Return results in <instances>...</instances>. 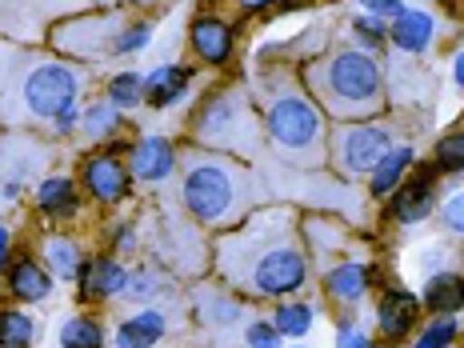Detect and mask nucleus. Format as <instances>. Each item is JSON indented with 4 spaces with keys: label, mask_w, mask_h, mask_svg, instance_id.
Listing matches in <instances>:
<instances>
[{
    "label": "nucleus",
    "mask_w": 464,
    "mask_h": 348,
    "mask_svg": "<svg viewBox=\"0 0 464 348\" xmlns=\"http://www.w3.org/2000/svg\"><path fill=\"white\" fill-rule=\"evenodd\" d=\"M336 348H372L369 333L356 324H341V336H336Z\"/></svg>",
    "instance_id": "f704fd0d"
},
{
    "label": "nucleus",
    "mask_w": 464,
    "mask_h": 348,
    "mask_svg": "<svg viewBox=\"0 0 464 348\" xmlns=\"http://www.w3.org/2000/svg\"><path fill=\"white\" fill-rule=\"evenodd\" d=\"M432 33H437V21L420 8H401L392 16V44L401 53H424L432 44Z\"/></svg>",
    "instance_id": "ddd939ff"
},
{
    "label": "nucleus",
    "mask_w": 464,
    "mask_h": 348,
    "mask_svg": "<svg viewBox=\"0 0 464 348\" xmlns=\"http://www.w3.org/2000/svg\"><path fill=\"white\" fill-rule=\"evenodd\" d=\"M369 268L364 265H336V268H328L324 273V285H328V293L336 296V301H361L364 296V288H369Z\"/></svg>",
    "instance_id": "4be33fe9"
},
{
    "label": "nucleus",
    "mask_w": 464,
    "mask_h": 348,
    "mask_svg": "<svg viewBox=\"0 0 464 348\" xmlns=\"http://www.w3.org/2000/svg\"><path fill=\"white\" fill-rule=\"evenodd\" d=\"M44 256H48V268H53L56 276L81 280V248H76V240H69V237H48Z\"/></svg>",
    "instance_id": "5701e85b"
},
{
    "label": "nucleus",
    "mask_w": 464,
    "mask_h": 348,
    "mask_svg": "<svg viewBox=\"0 0 464 348\" xmlns=\"http://www.w3.org/2000/svg\"><path fill=\"white\" fill-rule=\"evenodd\" d=\"M81 288H84V296H116L129 288V273L121 268V260L101 256L81 273Z\"/></svg>",
    "instance_id": "2eb2a0df"
},
{
    "label": "nucleus",
    "mask_w": 464,
    "mask_h": 348,
    "mask_svg": "<svg viewBox=\"0 0 464 348\" xmlns=\"http://www.w3.org/2000/svg\"><path fill=\"white\" fill-rule=\"evenodd\" d=\"M205 308H200V313H205V316H212V321H220V324H225V321H237V316H240V304H232V301H220V296H205Z\"/></svg>",
    "instance_id": "473e14b6"
},
{
    "label": "nucleus",
    "mask_w": 464,
    "mask_h": 348,
    "mask_svg": "<svg viewBox=\"0 0 464 348\" xmlns=\"http://www.w3.org/2000/svg\"><path fill=\"white\" fill-rule=\"evenodd\" d=\"M437 169L440 172H464V132H449L437 144Z\"/></svg>",
    "instance_id": "c85d7f7f"
},
{
    "label": "nucleus",
    "mask_w": 464,
    "mask_h": 348,
    "mask_svg": "<svg viewBox=\"0 0 464 348\" xmlns=\"http://www.w3.org/2000/svg\"><path fill=\"white\" fill-rule=\"evenodd\" d=\"M61 344L64 348H104V333L89 316H72V321H64V328H61Z\"/></svg>",
    "instance_id": "393cba45"
},
{
    "label": "nucleus",
    "mask_w": 464,
    "mask_h": 348,
    "mask_svg": "<svg viewBox=\"0 0 464 348\" xmlns=\"http://www.w3.org/2000/svg\"><path fill=\"white\" fill-rule=\"evenodd\" d=\"M424 308L432 313H460L464 308V280L457 273H437L424 285Z\"/></svg>",
    "instance_id": "aec40b11"
},
{
    "label": "nucleus",
    "mask_w": 464,
    "mask_h": 348,
    "mask_svg": "<svg viewBox=\"0 0 464 348\" xmlns=\"http://www.w3.org/2000/svg\"><path fill=\"white\" fill-rule=\"evenodd\" d=\"M81 72L33 53H5V121H56L76 109Z\"/></svg>",
    "instance_id": "f03ea898"
},
{
    "label": "nucleus",
    "mask_w": 464,
    "mask_h": 348,
    "mask_svg": "<svg viewBox=\"0 0 464 348\" xmlns=\"http://www.w3.org/2000/svg\"><path fill=\"white\" fill-rule=\"evenodd\" d=\"M353 28H356V36H364V44H369V48L384 44V24L376 21V16H356Z\"/></svg>",
    "instance_id": "2f4dec72"
},
{
    "label": "nucleus",
    "mask_w": 464,
    "mask_h": 348,
    "mask_svg": "<svg viewBox=\"0 0 464 348\" xmlns=\"http://www.w3.org/2000/svg\"><path fill=\"white\" fill-rule=\"evenodd\" d=\"M109 101L116 104V109H137V104L144 101V76H137V72H121V76H112V84H109Z\"/></svg>",
    "instance_id": "bb28decb"
},
{
    "label": "nucleus",
    "mask_w": 464,
    "mask_h": 348,
    "mask_svg": "<svg viewBox=\"0 0 464 348\" xmlns=\"http://www.w3.org/2000/svg\"><path fill=\"white\" fill-rule=\"evenodd\" d=\"M129 288H132V296H137V301H149V296L157 293V273H137L129 280Z\"/></svg>",
    "instance_id": "c9c22d12"
},
{
    "label": "nucleus",
    "mask_w": 464,
    "mask_h": 348,
    "mask_svg": "<svg viewBox=\"0 0 464 348\" xmlns=\"http://www.w3.org/2000/svg\"><path fill=\"white\" fill-rule=\"evenodd\" d=\"M248 348H280V333H276V324H268V321L248 324Z\"/></svg>",
    "instance_id": "7c9ffc66"
},
{
    "label": "nucleus",
    "mask_w": 464,
    "mask_h": 348,
    "mask_svg": "<svg viewBox=\"0 0 464 348\" xmlns=\"http://www.w3.org/2000/svg\"><path fill=\"white\" fill-rule=\"evenodd\" d=\"M84 185L101 205H116L129 192V172L116 157H92L84 164Z\"/></svg>",
    "instance_id": "f8f14e48"
},
{
    "label": "nucleus",
    "mask_w": 464,
    "mask_h": 348,
    "mask_svg": "<svg viewBox=\"0 0 464 348\" xmlns=\"http://www.w3.org/2000/svg\"><path fill=\"white\" fill-rule=\"evenodd\" d=\"M160 336H164V316L157 313V308H144V313H137L132 321L121 324L116 344L121 348H152Z\"/></svg>",
    "instance_id": "6ab92c4d"
},
{
    "label": "nucleus",
    "mask_w": 464,
    "mask_h": 348,
    "mask_svg": "<svg viewBox=\"0 0 464 348\" xmlns=\"http://www.w3.org/2000/svg\"><path fill=\"white\" fill-rule=\"evenodd\" d=\"M452 336H457V321H437V324L424 328L420 341L412 344V348H449Z\"/></svg>",
    "instance_id": "c756f323"
},
{
    "label": "nucleus",
    "mask_w": 464,
    "mask_h": 348,
    "mask_svg": "<svg viewBox=\"0 0 464 348\" xmlns=\"http://www.w3.org/2000/svg\"><path fill=\"white\" fill-rule=\"evenodd\" d=\"M276 5H280V8H296V5H301V0H276Z\"/></svg>",
    "instance_id": "37998d69"
},
{
    "label": "nucleus",
    "mask_w": 464,
    "mask_h": 348,
    "mask_svg": "<svg viewBox=\"0 0 464 348\" xmlns=\"http://www.w3.org/2000/svg\"><path fill=\"white\" fill-rule=\"evenodd\" d=\"M33 341H36L33 316L21 313V308H8V313H0V348H28Z\"/></svg>",
    "instance_id": "b1692460"
},
{
    "label": "nucleus",
    "mask_w": 464,
    "mask_h": 348,
    "mask_svg": "<svg viewBox=\"0 0 464 348\" xmlns=\"http://www.w3.org/2000/svg\"><path fill=\"white\" fill-rule=\"evenodd\" d=\"M8 248H13V237H8V228H0V273L8 265Z\"/></svg>",
    "instance_id": "58836bf2"
},
{
    "label": "nucleus",
    "mask_w": 464,
    "mask_h": 348,
    "mask_svg": "<svg viewBox=\"0 0 464 348\" xmlns=\"http://www.w3.org/2000/svg\"><path fill=\"white\" fill-rule=\"evenodd\" d=\"M220 273L253 296H288L308 280L288 212H256L220 240Z\"/></svg>",
    "instance_id": "f257e3e1"
},
{
    "label": "nucleus",
    "mask_w": 464,
    "mask_h": 348,
    "mask_svg": "<svg viewBox=\"0 0 464 348\" xmlns=\"http://www.w3.org/2000/svg\"><path fill=\"white\" fill-rule=\"evenodd\" d=\"M260 96H265V121L268 137H273L276 152L293 164H313L324 160V121H321V104L308 96L296 81L280 72L260 76Z\"/></svg>",
    "instance_id": "7ed1b4c3"
},
{
    "label": "nucleus",
    "mask_w": 464,
    "mask_h": 348,
    "mask_svg": "<svg viewBox=\"0 0 464 348\" xmlns=\"http://www.w3.org/2000/svg\"><path fill=\"white\" fill-rule=\"evenodd\" d=\"M417 316H420V301L409 293H401V288H389V293L381 296V304H376V321H381V333L389 336V341H404V336L417 328Z\"/></svg>",
    "instance_id": "9d476101"
},
{
    "label": "nucleus",
    "mask_w": 464,
    "mask_h": 348,
    "mask_svg": "<svg viewBox=\"0 0 464 348\" xmlns=\"http://www.w3.org/2000/svg\"><path fill=\"white\" fill-rule=\"evenodd\" d=\"M409 164H412V149H389V152H384L381 164L372 169V185H369L372 197H392V192L401 188Z\"/></svg>",
    "instance_id": "412c9836"
},
{
    "label": "nucleus",
    "mask_w": 464,
    "mask_h": 348,
    "mask_svg": "<svg viewBox=\"0 0 464 348\" xmlns=\"http://www.w3.org/2000/svg\"><path fill=\"white\" fill-rule=\"evenodd\" d=\"M389 144L392 137L381 124H353V129H341V137H336V164L348 177H361V172H372L381 164Z\"/></svg>",
    "instance_id": "6e6552de"
},
{
    "label": "nucleus",
    "mask_w": 464,
    "mask_h": 348,
    "mask_svg": "<svg viewBox=\"0 0 464 348\" xmlns=\"http://www.w3.org/2000/svg\"><path fill=\"white\" fill-rule=\"evenodd\" d=\"M256 185L248 169L217 152H192L185 169V208L200 225H225L253 205Z\"/></svg>",
    "instance_id": "39448f33"
},
{
    "label": "nucleus",
    "mask_w": 464,
    "mask_h": 348,
    "mask_svg": "<svg viewBox=\"0 0 464 348\" xmlns=\"http://www.w3.org/2000/svg\"><path fill=\"white\" fill-rule=\"evenodd\" d=\"M172 164H177V152H172L169 140L149 137V140L132 144V172L140 180H164L172 172Z\"/></svg>",
    "instance_id": "4468645a"
},
{
    "label": "nucleus",
    "mask_w": 464,
    "mask_h": 348,
    "mask_svg": "<svg viewBox=\"0 0 464 348\" xmlns=\"http://www.w3.org/2000/svg\"><path fill=\"white\" fill-rule=\"evenodd\" d=\"M452 76H457V84L464 89V53L457 56V61H452Z\"/></svg>",
    "instance_id": "a19ab883"
},
{
    "label": "nucleus",
    "mask_w": 464,
    "mask_h": 348,
    "mask_svg": "<svg viewBox=\"0 0 464 348\" xmlns=\"http://www.w3.org/2000/svg\"><path fill=\"white\" fill-rule=\"evenodd\" d=\"M304 81L321 101V109L341 116V121H364V116H376L384 109L381 64L369 53H356V48L316 56L304 69Z\"/></svg>",
    "instance_id": "20e7f679"
},
{
    "label": "nucleus",
    "mask_w": 464,
    "mask_h": 348,
    "mask_svg": "<svg viewBox=\"0 0 464 348\" xmlns=\"http://www.w3.org/2000/svg\"><path fill=\"white\" fill-rule=\"evenodd\" d=\"M8 293L28 304L44 301V296L53 293V276H48L36 260H21V265H13V273H8Z\"/></svg>",
    "instance_id": "a211bd4d"
},
{
    "label": "nucleus",
    "mask_w": 464,
    "mask_h": 348,
    "mask_svg": "<svg viewBox=\"0 0 464 348\" xmlns=\"http://www.w3.org/2000/svg\"><path fill=\"white\" fill-rule=\"evenodd\" d=\"M116 248H121V253H132V248H137V240H132V228H116Z\"/></svg>",
    "instance_id": "4c0bfd02"
},
{
    "label": "nucleus",
    "mask_w": 464,
    "mask_h": 348,
    "mask_svg": "<svg viewBox=\"0 0 464 348\" xmlns=\"http://www.w3.org/2000/svg\"><path fill=\"white\" fill-rule=\"evenodd\" d=\"M276 333L280 336H308V328H313V304H280L276 308Z\"/></svg>",
    "instance_id": "a878e982"
},
{
    "label": "nucleus",
    "mask_w": 464,
    "mask_h": 348,
    "mask_svg": "<svg viewBox=\"0 0 464 348\" xmlns=\"http://www.w3.org/2000/svg\"><path fill=\"white\" fill-rule=\"evenodd\" d=\"M188 41H192V48H197L200 61L225 64L232 56V44H237V33H232L220 16H197L192 28H188Z\"/></svg>",
    "instance_id": "9b49d317"
},
{
    "label": "nucleus",
    "mask_w": 464,
    "mask_h": 348,
    "mask_svg": "<svg viewBox=\"0 0 464 348\" xmlns=\"http://www.w3.org/2000/svg\"><path fill=\"white\" fill-rule=\"evenodd\" d=\"M36 205H41V212H48V217H76L81 212V192H76V185L69 177H48L41 180V188H36Z\"/></svg>",
    "instance_id": "f3484780"
},
{
    "label": "nucleus",
    "mask_w": 464,
    "mask_h": 348,
    "mask_svg": "<svg viewBox=\"0 0 464 348\" xmlns=\"http://www.w3.org/2000/svg\"><path fill=\"white\" fill-rule=\"evenodd\" d=\"M72 124H76V109H69V112H61V116H56V129H61V132H69Z\"/></svg>",
    "instance_id": "ea45409f"
},
{
    "label": "nucleus",
    "mask_w": 464,
    "mask_h": 348,
    "mask_svg": "<svg viewBox=\"0 0 464 348\" xmlns=\"http://www.w3.org/2000/svg\"><path fill=\"white\" fill-rule=\"evenodd\" d=\"M192 81L188 69H177V64H169V69H157L152 76H144V101L152 104V109H169L172 101H180Z\"/></svg>",
    "instance_id": "dca6fc26"
},
{
    "label": "nucleus",
    "mask_w": 464,
    "mask_h": 348,
    "mask_svg": "<svg viewBox=\"0 0 464 348\" xmlns=\"http://www.w3.org/2000/svg\"><path fill=\"white\" fill-rule=\"evenodd\" d=\"M440 217H444V225H449L452 232H464V192H457V197L444 200Z\"/></svg>",
    "instance_id": "72a5a7b5"
},
{
    "label": "nucleus",
    "mask_w": 464,
    "mask_h": 348,
    "mask_svg": "<svg viewBox=\"0 0 464 348\" xmlns=\"http://www.w3.org/2000/svg\"><path fill=\"white\" fill-rule=\"evenodd\" d=\"M260 129H265V121L253 112L245 89H220L217 96H208L197 116V137L208 149L253 152L260 149Z\"/></svg>",
    "instance_id": "423d86ee"
},
{
    "label": "nucleus",
    "mask_w": 464,
    "mask_h": 348,
    "mask_svg": "<svg viewBox=\"0 0 464 348\" xmlns=\"http://www.w3.org/2000/svg\"><path fill=\"white\" fill-rule=\"evenodd\" d=\"M437 164H420L417 172H412V180L404 188L392 192V217L404 220V225H417V220H424L432 212V205H437Z\"/></svg>",
    "instance_id": "1a4fd4ad"
},
{
    "label": "nucleus",
    "mask_w": 464,
    "mask_h": 348,
    "mask_svg": "<svg viewBox=\"0 0 464 348\" xmlns=\"http://www.w3.org/2000/svg\"><path fill=\"white\" fill-rule=\"evenodd\" d=\"M369 13H376V16H396L401 13V0H361Z\"/></svg>",
    "instance_id": "e433bc0d"
},
{
    "label": "nucleus",
    "mask_w": 464,
    "mask_h": 348,
    "mask_svg": "<svg viewBox=\"0 0 464 348\" xmlns=\"http://www.w3.org/2000/svg\"><path fill=\"white\" fill-rule=\"evenodd\" d=\"M245 8H265V5H276V0H240Z\"/></svg>",
    "instance_id": "79ce46f5"
},
{
    "label": "nucleus",
    "mask_w": 464,
    "mask_h": 348,
    "mask_svg": "<svg viewBox=\"0 0 464 348\" xmlns=\"http://www.w3.org/2000/svg\"><path fill=\"white\" fill-rule=\"evenodd\" d=\"M116 124H121V112H116V104H92V109L84 112V132H89L92 140L112 137Z\"/></svg>",
    "instance_id": "cd10ccee"
},
{
    "label": "nucleus",
    "mask_w": 464,
    "mask_h": 348,
    "mask_svg": "<svg viewBox=\"0 0 464 348\" xmlns=\"http://www.w3.org/2000/svg\"><path fill=\"white\" fill-rule=\"evenodd\" d=\"M152 41V24L149 21H132V24H121V21H104V16H84L76 24H64L56 33V44L69 48L72 53H89V56H132L140 53L144 44Z\"/></svg>",
    "instance_id": "0eeeda50"
}]
</instances>
